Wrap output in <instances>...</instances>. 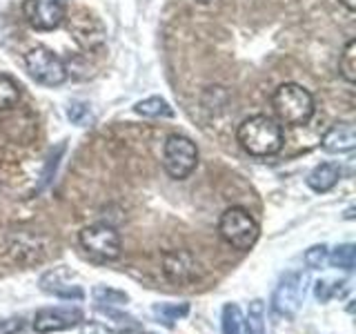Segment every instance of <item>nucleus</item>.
Instances as JSON below:
<instances>
[{
    "label": "nucleus",
    "mask_w": 356,
    "mask_h": 334,
    "mask_svg": "<svg viewBox=\"0 0 356 334\" xmlns=\"http://www.w3.org/2000/svg\"><path fill=\"white\" fill-rule=\"evenodd\" d=\"M236 138L241 143V148L248 152L250 156H256V159H265V156H274L283 150V129L281 125L263 114H256L245 118L238 132Z\"/></svg>",
    "instance_id": "f257e3e1"
},
{
    "label": "nucleus",
    "mask_w": 356,
    "mask_h": 334,
    "mask_svg": "<svg viewBox=\"0 0 356 334\" xmlns=\"http://www.w3.org/2000/svg\"><path fill=\"white\" fill-rule=\"evenodd\" d=\"M276 118L289 127H300L314 116V96L298 83H283L272 94Z\"/></svg>",
    "instance_id": "f03ea898"
},
{
    "label": "nucleus",
    "mask_w": 356,
    "mask_h": 334,
    "mask_svg": "<svg viewBox=\"0 0 356 334\" xmlns=\"http://www.w3.org/2000/svg\"><path fill=\"white\" fill-rule=\"evenodd\" d=\"M218 234L234 250H250L259 239V225L245 207H227L220 214Z\"/></svg>",
    "instance_id": "7ed1b4c3"
},
{
    "label": "nucleus",
    "mask_w": 356,
    "mask_h": 334,
    "mask_svg": "<svg viewBox=\"0 0 356 334\" xmlns=\"http://www.w3.org/2000/svg\"><path fill=\"white\" fill-rule=\"evenodd\" d=\"M198 165V150L194 141H189L187 136L181 134H172L167 136L163 145V167L176 181H183L189 174L196 170Z\"/></svg>",
    "instance_id": "20e7f679"
},
{
    "label": "nucleus",
    "mask_w": 356,
    "mask_h": 334,
    "mask_svg": "<svg viewBox=\"0 0 356 334\" xmlns=\"http://www.w3.org/2000/svg\"><path fill=\"white\" fill-rule=\"evenodd\" d=\"M25 67L29 76L44 87H58L67 81L65 63L47 47H33L25 54Z\"/></svg>",
    "instance_id": "39448f33"
},
{
    "label": "nucleus",
    "mask_w": 356,
    "mask_h": 334,
    "mask_svg": "<svg viewBox=\"0 0 356 334\" xmlns=\"http://www.w3.org/2000/svg\"><path fill=\"white\" fill-rule=\"evenodd\" d=\"M78 241H81V245L89 254L100 256V259H105V261H116L122 252L118 232L111 225H105V223H96V225L83 228L81 234H78Z\"/></svg>",
    "instance_id": "423d86ee"
},
{
    "label": "nucleus",
    "mask_w": 356,
    "mask_h": 334,
    "mask_svg": "<svg viewBox=\"0 0 356 334\" xmlns=\"http://www.w3.org/2000/svg\"><path fill=\"white\" fill-rule=\"evenodd\" d=\"M25 20L38 31H51L63 25L67 18L65 0H25L22 3Z\"/></svg>",
    "instance_id": "0eeeda50"
},
{
    "label": "nucleus",
    "mask_w": 356,
    "mask_h": 334,
    "mask_svg": "<svg viewBox=\"0 0 356 334\" xmlns=\"http://www.w3.org/2000/svg\"><path fill=\"white\" fill-rule=\"evenodd\" d=\"M303 283H305V276L300 272H289L281 278V283H278L274 299H272V305L278 315H283V317L296 315V310L300 308V301H303V294H305Z\"/></svg>",
    "instance_id": "6e6552de"
},
{
    "label": "nucleus",
    "mask_w": 356,
    "mask_h": 334,
    "mask_svg": "<svg viewBox=\"0 0 356 334\" xmlns=\"http://www.w3.org/2000/svg\"><path fill=\"white\" fill-rule=\"evenodd\" d=\"M163 274L172 283L187 285L200 276V267L196 256L189 250H170L163 254Z\"/></svg>",
    "instance_id": "1a4fd4ad"
},
{
    "label": "nucleus",
    "mask_w": 356,
    "mask_h": 334,
    "mask_svg": "<svg viewBox=\"0 0 356 334\" xmlns=\"http://www.w3.org/2000/svg\"><path fill=\"white\" fill-rule=\"evenodd\" d=\"M83 321V310L78 308H42L36 312V319H33V330L40 334H49V332H65L72 330L76 326H81Z\"/></svg>",
    "instance_id": "9d476101"
},
{
    "label": "nucleus",
    "mask_w": 356,
    "mask_h": 334,
    "mask_svg": "<svg viewBox=\"0 0 356 334\" xmlns=\"http://www.w3.org/2000/svg\"><path fill=\"white\" fill-rule=\"evenodd\" d=\"M40 289L51 296H58V299H83L85 296L83 287L72 283L70 274H67V270H63V267L44 272L40 276Z\"/></svg>",
    "instance_id": "9b49d317"
},
{
    "label": "nucleus",
    "mask_w": 356,
    "mask_h": 334,
    "mask_svg": "<svg viewBox=\"0 0 356 334\" xmlns=\"http://www.w3.org/2000/svg\"><path fill=\"white\" fill-rule=\"evenodd\" d=\"M323 150L330 154H348L356 148V127L352 122H337L332 125L321 141Z\"/></svg>",
    "instance_id": "f8f14e48"
},
{
    "label": "nucleus",
    "mask_w": 356,
    "mask_h": 334,
    "mask_svg": "<svg viewBox=\"0 0 356 334\" xmlns=\"http://www.w3.org/2000/svg\"><path fill=\"white\" fill-rule=\"evenodd\" d=\"M9 254L14 256L16 263H38L44 259V241L38 237H29V234H18L9 241Z\"/></svg>",
    "instance_id": "ddd939ff"
},
{
    "label": "nucleus",
    "mask_w": 356,
    "mask_h": 334,
    "mask_svg": "<svg viewBox=\"0 0 356 334\" xmlns=\"http://www.w3.org/2000/svg\"><path fill=\"white\" fill-rule=\"evenodd\" d=\"M341 178V167L337 163H321L307 176V185L318 194H325L339 183Z\"/></svg>",
    "instance_id": "4468645a"
},
{
    "label": "nucleus",
    "mask_w": 356,
    "mask_h": 334,
    "mask_svg": "<svg viewBox=\"0 0 356 334\" xmlns=\"http://www.w3.org/2000/svg\"><path fill=\"white\" fill-rule=\"evenodd\" d=\"M134 111L145 118H172L174 116V109L161 96H149L145 100H138V103L134 105Z\"/></svg>",
    "instance_id": "2eb2a0df"
},
{
    "label": "nucleus",
    "mask_w": 356,
    "mask_h": 334,
    "mask_svg": "<svg viewBox=\"0 0 356 334\" xmlns=\"http://www.w3.org/2000/svg\"><path fill=\"white\" fill-rule=\"evenodd\" d=\"M339 72L350 85L356 83V40L354 38L345 42V49L339 56Z\"/></svg>",
    "instance_id": "dca6fc26"
},
{
    "label": "nucleus",
    "mask_w": 356,
    "mask_h": 334,
    "mask_svg": "<svg viewBox=\"0 0 356 334\" xmlns=\"http://www.w3.org/2000/svg\"><path fill=\"white\" fill-rule=\"evenodd\" d=\"M220 328H222V334H243L245 319H243L241 308L236 303H227L225 308H222Z\"/></svg>",
    "instance_id": "f3484780"
},
{
    "label": "nucleus",
    "mask_w": 356,
    "mask_h": 334,
    "mask_svg": "<svg viewBox=\"0 0 356 334\" xmlns=\"http://www.w3.org/2000/svg\"><path fill=\"white\" fill-rule=\"evenodd\" d=\"M245 330H248V334H265V305L261 299H254L250 303Z\"/></svg>",
    "instance_id": "a211bd4d"
},
{
    "label": "nucleus",
    "mask_w": 356,
    "mask_h": 334,
    "mask_svg": "<svg viewBox=\"0 0 356 334\" xmlns=\"http://www.w3.org/2000/svg\"><path fill=\"white\" fill-rule=\"evenodd\" d=\"M229 103V94L225 92V87H207L203 94V107L209 111V114H220L222 109Z\"/></svg>",
    "instance_id": "6ab92c4d"
},
{
    "label": "nucleus",
    "mask_w": 356,
    "mask_h": 334,
    "mask_svg": "<svg viewBox=\"0 0 356 334\" xmlns=\"http://www.w3.org/2000/svg\"><path fill=\"white\" fill-rule=\"evenodd\" d=\"M20 100V87L14 78L0 74V109H11Z\"/></svg>",
    "instance_id": "aec40b11"
},
{
    "label": "nucleus",
    "mask_w": 356,
    "mask_h": 334,
    "mask_svg": "<svg viewBox=\"0 0 356 334\" xmlns=\"http://www.w3.org/2000/svg\"><path fill=\"white\" fill-rule=\"evenodd\" d=\"M189 305L187 303H161V305H154V315L159 317L165 326H174V321L187 317Z\"/></svg>",
    "instance_id": "412c9836"
},
{
    "label": "nucleus",
    "mask_w": 356,
    "mask_h": 334,
    "mask_svg": "<svg viewBox=\"0 0 356 334\" xmlns=\"http://www.w3.org/2000/svg\"><path fill=\"white\" fill-rule=\"evenodd\" d=\"M65 154V143H60L58 148L51 150L49 156H47V163H44V170L40 174V183L36 187V192H40V189H44L49 183H51V178L56 174V170H58V163H60V156Z\"/></svg>",
    "instance_id": "4be33fe9"
},
{
    "label": "nucleus",
    "mask_w": 356,
    "mask_h": 334,
    "mask_svg": "<svg viewBox=\"0 0 356 334\" xmlns=\"http://www.w3.org/2000/svg\"><path fill=\"white\" fill-rule=\"evenodd\" d=\"M327 261L334 267H341V270H348V272L354 270V245L352 243L339 245L332 254H327Z\"/></svg>",
    "instance_id": "5701e85b"
},
{
    "label": "nucleus",
    "mask_w": 356,
    "mask_h": 334,
    "mask_svg": "<svg viewBox=\"0 0 356 334\" xmlns=\"http://www.w3.org/2000/svg\"><path fill=\"white\" fill-rule=\"evenodd\" d=\"M94 299H96V303H107V305H125L129 301L125 292H120V289H114V287H105V285L94 287Z\"/></svg>",
    "instance_id": "b1692460"
},
{
    "label": "nucleus",
    "mask_w": 356,
    "mask_h": 334,
    "mask_svg": "<svg viewBox=\"0 0 356 334\" xmlns=\"http://www.w3.org/2000/svg\"><path fill=\"white\" fill-rule=\"evenodd\" d=\"M305 263L312 270H321L327 263V245H314L305 252Z\"/></svg>",
    "instance_id": "393cba45"
},
{
    "label": "nucleus",
    "mask_w": 356,
    "mask_h": 334,
    "mask_svg": "<svg viewBox=\"0 0 356 334\" xmlns=\"http://www.w3.org/2000/svg\"><path fill=\"white\" fill-rule=\"evenodd\" d=\"M67 116H70V120L76 122V125H85V122L92 120V111H89V105L87 103H81V100H76V103H72L70 109H67Z\"/></svg>",
    "instance_id": "a878e982"
},
{
    "label": "nucleus",
    "mask_w": 356,
    "mask_h": 334,
    "mask_svg": "<svg viewBox=\"0 0 356 334\" xmlns=\"http://www.w3.org/2000/svg\"><path fill=\"white\" fill-rule=\"evenodd\" d=\"M22 319L20 317H11V319H0V334H18L22 330Z\"/></svg>",
    "instance_id": "bb28decb"
},
{
    "label": "nucleus",
    "mask_w": 356,
    "mask_h": 334,
    "mask_svg": "<svg viewBox=\"0 0 356 334\" xmlns=\"http://www.w3.org/2000/svg\"><path fill=\"white\" fill-rule=\"evenodd\" d=\"M81 332L83 334H114L109 328L100 326V323H85V326H81Z\"/></svg>",
    "instance_id": "cd10ccee"
},
{
    "label": "nucleus",
    "mask_w": 356,
    "mask_h": 334,
    "mask_svg": "<svg viewBox=\"0 0 356 334\" xmlns=\"http://www.w3.org/2000/svg\"><path fill=\"white\" fill-rule=\"evenodd\" d=\"M341 3L345 5V9H348L350 14H354V11H356V0H341Z\"/></svg>",
    "instance_id": "c85d7f7f"
},
{
    "label": "nucleus",
    "mask_w": 356,
    "mask_h": 334,
    "mask_svg": "<svg viewBox=\"0 0 356 334\" xmlns=\"http://www.w3.org/2000/svg\"><path fill=\"white\" fill-rule=\"evenodd\" d=\"M196 3H209V0H196Z\"/></svg>",
    "instance_id": "c756f323"
}]
</instances>
